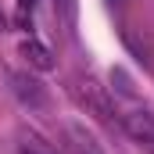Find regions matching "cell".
<instances>
[{"mask_svg":"<svg viewBox=\"0 0 154 154\" xmlns=\"http://www.w3.org/2000/svg\"><path fill=\"white\" fill-rule=\"evenodd\" d=\"M65 136H68V151H72V154H104L100 143L93 140V133H90L86 125H79V122H68Z\"/></svg>","mask_w":154,"mask_h":154,"instance_id":"3","label":"cell"},{"mask_svg":"<svg viewBox=\"0 0 154 154\" xmlns=\"http://www.w3.org/2000/svg\"><path fill=\"white\" fill-rule=\"evenodd\" d=\"M22 57L29 61V68H36V72H50L54 68V54L39 43V39H22Z\"/></svg>","mask_w":154,"mask_h":154,"instance_id":"4","label":"cell"},{"mask_svg":"<svg viewBox=\"0 0 154 154\" xmlns=\"http://www.w3.org/2000/svg\"><path fill=\"white\" fill-rule=\"evenodd\" d=\"M11 90H14V97H18L25 108H32V111L47 108V86H43L36 75H29V72H14V75H11Z\"/></svg>","mask_w":154,"mask_h":154,"instance_id":"2","label":"cell"},{"mask_svg":"<svg viewBox=\"0 0 154 154\" xmlns=\"http://www.w3.org/2000/svg\"><path fill=\"white\" fill-rule=\"evenodd\" d=\"M14 7H18V22L25 25V22H29V14L36 11V0H14Z\"/></svg>","mask_w":154,"mask_h":154,"instance_id":"6","label":"cell"},{"mask_svg":"<svg viewBox=\"0 0 154 154\" xmlns=\"http://www.w3.org/2000/svg\"><path fill=\"white\" fill-rule=\"evenodd\" d=\"M61 14H65V25L75 29V0H61Z\"/></svg>","mask_w":154,"mask_h":154,"instance_id":"7","label":"cell"},{"mask_svg":"<svg viewBox=\"0 0 154 154\" xmlns=\"http://www.w3.org/2000/svg\"><path fill=\"white\" fill-rule=\"evenodd\" d=\"M18 154H57L39 133H22L18 136Z\"/></svg>","mask_w":154,"mask_h":154,"instance_id":"5","label":"cell"},{"mask_svg":"<svg viewBox=\"0 0 154 154\" xmlns=\"http://www.w3.org/2000/svg\"><path fill=\"white\" fill-rule=\"evenodd\" d=\"M0 29H4V14H0Z\"/></svg>","mask_w":154,"mask_h":154,"instance_id":"8","label":"cell"},{"mask_svg":"<svg viewBox=\"0 0 154 154\" xmlns=\"http://www.w3.org/2000/svg\"><path fill=\"white\" fill-rule=\"evenodd\" d=\"M122 125H125V133H129L140 147L154 151V111L151 108H129V111L122 115Z\"/></svg>","mask_w":154,"mask_h":154,"instance_id":"1","label":"cell"}]
</instances>
